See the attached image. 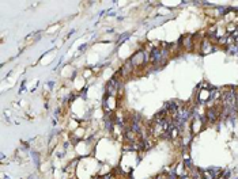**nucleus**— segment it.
<instances>
[{
	"label": "nucleus",
	"instance_id": "1",
	"mask_svg": "<svg viewBox=\"0 0 238 179\" xmlns=\"http://www.w3.org/2000/svg\"><path fill=\"white\" fill-rule=\"evenodd\" d=\"M131 64L134 65L135 69H138L140 67H144L146 65V56H144V52L143 50H138L136 53L129 58Z\"/></svg>",
	"mask_w": 238,
	"mask_h": 179
},
{
	"label": "nucleus",
	"instance_id": "2",
	"mask_svg": "<svg viewBox=\"0 0 238 179\" xmlns=\"http://www.w3.org/2000/svg\"><path fill=\"white\" fill-rule=\"evenodd\" d=\"M203 122H204V121H203V118H201L200 115L193 117V120H192V126H191V130H192V133H193V134H197L201 129H203Z\"/></svg>",
	"mask_w": 238,
	"mask_h": 179
},
{
	"label": "nucleus",
	"instance_id": "3",
	"mask_svg": "<svg viewBox=\"0 0 238 179\" xmlns=\"http://www.w3.org/2000/svg\"><path fill=\"white\" fill-rule=\"evenodd\" d=\"M197 99L200 102H207V100L211 99V91L208 88H201L200 91L197 92Z\"/></svg>",
	"mask_w": 238,
	"mask_h": 179
},
{
	"label": "nucleus",
	"instance_id": "4",
	"mask_svg": "<svg viewBox=\"0 0 238 179\" xmlns=\"http://www.w3.org/2000/svg\"><path fill=\"white\" fill-rule=\"evenodd\" d=\"M212 49H214V45L208 41V39H207V38H204V39H203V42H201L200 53L208 54V53H211V52H212Z\"/></svg>",
	"mask_w": 238,
	"mask_h": 179
},
{
	"label": "nucleus",
	"instance_id": "5",
	"mask_svg": "<svg viewBox=\"0 0 238 179\" xmlns=\"http://www.w3.org/2000/svg\"><path fill=\"white\" fill-rule=\"evenodd\" d=\"M237 27H238V26L235 25V23H233V22H231V23H227V25H226V27H225V29H226V33L231 35V34H233L234 31L237 30Z\"/></svg>",
	"mask_w": 238,
	"mask_h": 179
},
{
	"label": "nucleus",
	"instance_id": "6",
	"mask_svg": "<svg viewBox=\"0 0 238 179\" xmlns=\"http://www.w3.org/2000/svg\"><path fill=\"white\" fill-rule=\"evenodd\" d=\"M200 179H215V178H214V174L211 171L205 170V171H200Z\"/></svg>",
	"mask_w": 238,
	"mask_h": 179
}]
</instances>
